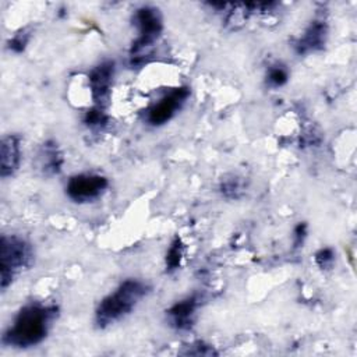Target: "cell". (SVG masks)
<instances>
[{
	"label": "cell",
	"instance_id": "obj_7",
	"mask_svg": "<svg viewBox=\"0 0 357 357\" xmlns=\"http://www.w3.org/2000/svg\"><path fill=\"white\" fill-rule=\"evenodd\" d=\"M114 73L113 61H103L96 66L89 74V84L95 100H102L107 96Z\"/></svg>",
	"mask_w": 357,
	"mask_h": 357
},
{
	"label": "cell",
	"instance_id": "obj_5",
	"mask_svg": "<svg viewBox=\"0 0 357 357\" xmlns=\"http://www.w3.org/2000/svg\"><path fill=\"white\" fill-rule=\"evenodd\" d=\"M107 180L99 174H77L67 183V194L75 202H89L100 197L106 190Z\"/></svg>",
	"mask_w": 357,
	"mask_h": 357
},
{
	"label": "cell",
	"instance_id": "obj_2",
	"mask_svg": "<svg viewBox=\"0 0 357 357\" xmlns=\"http://www.w3.org/2000/svg\"><path fill=\"white\" fill-rule=\"evenodd\" d=\"M148 293L145 283L137 279L124 280L113 293L105 297L96 310V324L107 326L130 314Z\"/></svg>",
	"mask_w": 357,
	"mask_h": 357
},
{
	"label": "cell",
	"instance_id": "obj_1",
	"mask_svg": "<svg viewBox=\"0 0 357 357\" xmlns=\"http://www.w3.org/2000/svg\"><path fill=\"white\" fill-rule=\"evenodd\" d=\"M54 305L28 304L15 317L13 325L3 335V342L15 347L35 346L45 339L56 317Z\"/></svg>",
	"mask_w": 357,
	"mask_h": 357
},
{
	"label": "cell",
	"instance_id": "obj_6",
	"mask_svg": "<svg viewBox=\"0 0 357 357\" xmlns=\"http://www.w3.org/2000/svg\"><path fill=\"white\" fill-rule=\"evenodd\" d=\"M188 89L187 88H176L169 95L162 98L158 103H155L149 112H148V121L153 126H159L166 123L173 117L177 109L185 102L188 98Z\"/></svg>",
	"mask_w": 357,
	"mask_h": 357
},
{
	"label": "cell",
	"instance_id": "obj_10",
	"mask_svg": "<svg viewBox=\"0 0 357 357\" xmlns=\"http://www.w3.org/2000/svg\"><path fill=\"white\" fill-rule=\"evenodd\" d=\"M1 177L11 176L20 163V138L17 135H7L1 141Z\"/></svg>",
	"mask_w": 357,
	"mask_h": 357
},
{
	"label": "cell",
	"instance_id": "obj_14",
	"mask_svg": "<svg viewBox=\"0 0 357 357\" xmlns=\"http://www.w3.org/2000/svg\"><path fill=\"white\" fill-rule=\"evenodd\" d=\"M268 81L275 86H280L287 81V71L282 66H273L268 71Z\"/></svg>",
	"mask_w": 357,
	"mask_h": 357
},
{
	"label": "cell",
	"instance_id": "obj_9",
	"mask_svg": "<svg viewBox=\"0 0 357 357\" xmlns=\"http://www.w3.org/2000/svg\"><path fill=\"white\" fill-rule=\"evenodd\" d=\"M326 36V25L324 21H312L305 29L304 35L297 40L296 50L300 54H305L322 47Z\"/></svg>",
	"mask_w": 357,
	"mask_h": 357
},
{
	"label": "cell",
	"instance_id": "obj_13",
	"mask_svg": "<svg viewBox=\"0 0 357 357\" xmlns=\"http://www.w3.org/2000/svg\"><path fill=\"white\" fill-rule=\"evenodd\" d=\"M85 123L92 128L102 127L103 124H106V116L100 107H95V109H91L86 112Z\"/></svg>",
	"mask_w": 357,
	"mask_h": 357
},
{
	"label": "cell",
	"instance_id": "obj_3",
	"mask_svg": "<svg viewBox=\"0 0 357 357\" xmlns=\"http://www.w3.org/2000/svg\"><path fill=\"white\" fill-rule=\"evenodd\" d=\"M134 24L138 29V38L132 43L131 59L132 63L144 60V52H146L162 32L160 13L153 7H141L134 14Z\"/></svg>",
	"mask_w": 357,
	"mask_h": 357
},
{
	"label": "cell",
	"instance_id": "obj_15",
	"mask_svg": "<svg viewBox=\"0 0 357 357\" xmlns=\"http://www.w3.org/2000/svg\"><path fill=\"white\" fill-rule=\"evenodd\" d=\"M28 40H29V33L26 32V29H22L18 33H15L10 40V49H13L14 52H22Z\"/></svg>",
	"mask_w": 357,
	"mask_h": 357
},
{
	"label": "cell",
	"instance_id": "obj_4",
	"mask_svg": "<svg viewBox=\"0 0 357 357\" xmlns=\"http://www.w3.org/2000/svg\"><path fill=\"white\" fill-rule=\"evenodd\" d=\"M32 258L29 245L18 237H1L0 244V278L1 289L11 283L13 276L21 268L29 265Z\"/></svg>",
	"mask_w": 357,
	"mask_h": 357
},
{
	"label": "cell",
	"instance_id": "obj_11",
	"mask_svg": "<svg viewBox=\"0 0 357 357\" xmlns=\"http://www.w3.org/2000/svg\"><path fill=\"white\" fill-rule=\"evenodd\" d=\"M42 167L46 170V172H52V173H57L60 170V166H61V155L57 149V146L53 144V142H46L43 145V149H42Z\"/></svg>",
	"mask_w": 357,
	"mask_h": 357
},
{
	"label": "cell",
	"instance_id": "obj_17",
	"mask_svg": "<svg viewBox=\"0 0 357 357\" xmlns=\"http://www.w3.org/2000/svg\"><path fill=\"white\" fill-rule=\"evenodd\" d=\"M307 233V226L305 223H300L296 229H294V247H300L304 241Z\"/></svg>",
	"mask_w": 357,
	"mask_h": 357
},
{
	"label": "cell",
	"instance_id": "obj_8",
	"mask_svg": "<svg viewBox=\"0 0 357 357\" xmlns=\"http://www.w3.org/2000/svg\"><path fill=\"white\" fill-rule=\"evenodd\" d=\"M197 307H198V298L197 296H191L185 300L176 303L173 307H170L167 311V315L172 324L177 329H188L194 322Z\"/></svg>",
	"mask_w": 357,
	"mask_h": 357
},
{
	"label": "cell",
	"instance_id": "obj_12",
	"mask_svg": "<svg viewBox=\"0 0 357 357\" xmlns=\"http://www.w3.org/2000/svg\"><path fill=\"white\" fill-rule=\"evenodd\" d=\"M181 255H183V245H181V241L178 238H176L172 243V245H170V248L166 254V269L169 272L178 268L180 261H181Z\"/></svg>",
	"mask_w": 357,
	"mask_h": 357
},
{
	"label": "cell",
	"instance_id": "obj_16",
	"mask_svg": "<svg viewBox=\"0 0 357 357\" xmlns=\"http://www.w3.org/2000/svg\"><path fill=\"white\" fill-rule=\"evenodd\" d=\"M333 251L331 248H322L315 254V261L317 264L324 269V268H329L333 262Z\"/></svg>",
	"mask_w": 357,
	"mask_h": 357
}]
</instances>
